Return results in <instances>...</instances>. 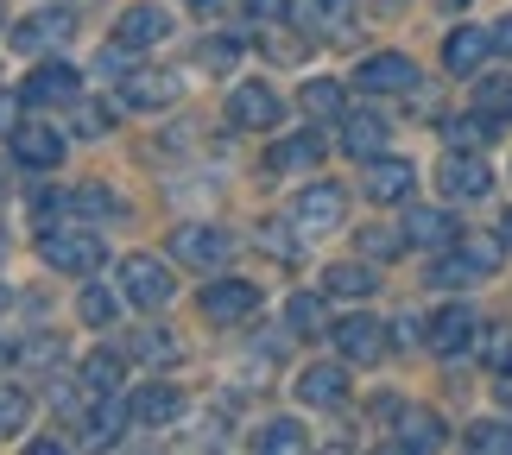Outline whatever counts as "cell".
<instances>
[{"instance_id": "6da1fadb", "label": "cell", "mask_w": 512, "mask_h": 455, "mask_svg": "<svg viewBox=\"0 0 512 455\" xmlns=\"http://www.w3.org/2000/svg\"><path fill=\"white\" fill-rule=\"evenodd\" d=\"M38 260H45L51 272H76V279H89L95 266H102V241L95 234H83V228H45L38 234Z\"/></svg>"}, {"instance_id": "7a4b0ae2", "label": "cell", "mask_w": 512, "mask_h": 455, "mask_svg": "<svg viewBox=\"0 0 512 455\" xmlns=\"http://www.w3.org/2000/svg\"><path fill=\"white\" fill-rule=\"evenodd\" d=\"M7 38H13V51H19V57H45V51H64L70 38H76V13H70V7L32 13V19H19V26H13Z\"/></svg>"}, {"instance_id": "3957f363", "label": "cell", "mask_w": 512, "mask_h": 455, "mask_svg": "<svg viewBox=\"0 0 512 455\" xmlns=\"http://www.w3.org/2000/svg\"><path fill=\"white\" fill-rule=\"evenodd\" d=\"M171 253L184 266H222L234 253V234L215 228V222H184V228H171Z\"/></svg>"}, {"instance_id": "277c9868", "label": "cell", "mask_w": 512, "mask_h": 455, "mask_svg": "<svg viewBox=\"0 0 512 455\" xmlns=\"http://www.w3.org/2000/svg\"><path fill=\"white\" fill-rule=\"evenodd\" d=\"M121 291L140 310L171 304V272H165V260H152V253H127V260H121Z\"/></svg>"}, {"instance_id": "5b68a950", "label": "cell", "mask_w": 512, "mask_h": 455, "mask_svg": "<svg viewBox=\"0 0 512 455\" xmlns=\"http://www.w3.org/2000/svg\"><path fill=\"white\" fill-rule=\"evenodd\" d=\"M76 95H83V76H76L70 64H38L26 83H19V102L26 108H57V102H76Z\"/></svg>"}, {"instance_id": "8992f818", "label": "cell", "mask_w": 512, "mask_h": 455, "mask_svg": "<svg viewBox=\"0 0 512 455\" xmlns=\"http://www.w3.org/2000/svg\"><path fill=\"white\" fill-rule=\"evenodd\" d=\"M279 114H285V102H279V89H266V83H234L228 89V121L234 127H279Z\"/></svg>"}, {"instance_id": "52a82bcc", "label": "cell", "mask_w": 512, "mask_h": 455, "mask_svg": "<svg viewBox=\"0 0 512 455\" xmlns=\"http://www.w3.org/2000/svg\"><path fill=\"white\" fill-rule=\"evenodd\" d=\"M329 335H336L342 361L354 367H373L386 354V323H373V316H342V323H329Z\"/></svg>"}, {"instance_id": "ba28073f", "label": "cell", "mask_w": 512, "mask_h": 455, "mask_svg": "<svg viewBox=\"0 0 512 455\" xmlns=\"http://www.w3.org/2000/svg\"><path fill=\"white\" fill-rule=\"evenodd\" d=\"M260 310V285H247V279H215L209 291H203V316L209 323H247V316Z\"/></svg>"}, {"instance_id": "9c48e42d", "label": "cell", "mask_w": 512, "mask_h": 455, "mask_svg": "<svg viewBox=\"0 0 512 455\" xmlns=\"http://www.w3.org/2000/svg\"><path fill=\"white\" fill-rule=\"evenodd\" d=\"M291 215H298V228L310 234H329V228H342V215H348V196L342 184H310L298 203H291Z\"/></svg>"}, {"instance_id": "30bf717a", "label": "cell", "mask_w": 512, "mask_h": 455, "mask_svg": "<svg viewBox=\"0 0 512 455\" xmlns=\"http://www.w3.org/2000/svg\"><path fill=\"white\" fill-rule=\"evenodd\" d=\"M354 83H361L367 95H405L411 83H418V64L399 51H380V57H367L361 70H354Z\"/></svg>"}, {"instance_id": "8fae6325", "label": "cell", "mask_w": 512, "mask_h": 455, "mask_svg": "<svg viewBox=\"0 0 512 455\" xmlns=\"http://www.w3.org/2000/svg\"><path fill=\"white\" fill-rule=\"evenodd\" d=\"M437 184H443V196H456V203H475V196H487V190H494V171H487L475 152H449V158H443V177H437Z\"/></svg>"}, {"instance_id": "7c38bea8", "label": "cell", "mask_w": 512, "mask_h": 455, "mask_svg": "<svg viewBox=\"0 0 512 455\" xmlns=\"http://www.w3.org/2000/svg\"><path fill=\"white\" fill-rule=\"evenodd\" d=\"M13 158H19V165H32V171H51L57 158H64V133L45 127V121H19L13 127Z\"/></svg>"}, {"instance_id": "4fadbf2b", "label": "cell", "mask_w": 512, "mask_h": 455, "mask_svg": "<svg viewBox=\"0 0 512 455\" xmlns=\"http://www.w3.org/2000/svg\"><path fill=\"white\" fill-rule=\"evenodd\" d=\"M121 102L127 108H171L177 102V76L171 70H127L121 76Z\"/></svg>"}, {"instance_id": "5bb4252c", "label": "cell", "mask_w": 512, "mask_h": 455, "mask_svg": "<svg viewBox=\"0 0 512 455\" xmlns=\"http://www.w3.org/2000/svg\"><path fill=\"white\" fill-rule=\"evenodd\" d=\"M298 399L304 405H323V411H336L348 399V373L336 361H317V367H304L298 373Z\"/></svg>"}, {"instance_id": "9a60e30c", "label": "cell", "mask_w": 512, "mask_h": 455, "mask_svg": "<svg viewBox=\"0 0 512 455\" xmlns=\"http://www.w3.org/2000/svg\"><path fill=\"white\" fill-rule=\"evenodd\" d=\"M411 184H418V171L405 158H367V196L373 203H405Z\"/></svg>"}, {"instance_id": "2e32d148", "label": "cell", "mask_w": 512, "mask_h": 455, "mask_svg": "<svg viewBox=\"0 0 512 455\" xmlns=\"http://www.w3.org/2000/svg\"><path fill=\"white\" fill-rule=\"evenodd\" d=\"M468 342H475V310L468 304H443L437 316H430V348L437 354H462Z\"/></svg>"}, {"instance_id": "e0dca14e", "label": "cell", "mask_w": 512, "mask_h": 455, "mask_svg": "<svg viewBox=\"0 0 512 455\" xmlns=\"http://www.w3.org/2000/svg\"><path fill=\"white\" fill-rule=\"evenodd\" d=\"M177 411H184V392L165 386V380H152V386H140V392L127 399V418H133V424H171Z\"/></svg>"}, {"instance_id": "ac0fdd59", "label": "cell", "mask_w": 512, "mask_h": 455, "mask_svg": "<svg viewBox=\"0 0 512 455\" xmlns=\"http://www.w3.org/2000/svg\"><path fill=\"white\" fill-rule=\"evenodd\" d=\"M386 133L392 127L380 121V114H367V108L361 114H342V152L348 158H380L386 152Z\"/></svg>"}, {"instance_id": "d6986e66", "label": "cell", "mask_w": 512, "mask_h": 455, "mask_svg": "<svg viewBox=\"0 0 512 455\" xmlns=\"http://www.w3.org/2000/svg\"><path fill=\"white\" fill-rule=\"evenodd\" d=\"M165 32H171V19H165L159 7H127V13H121V26H114V45L146 51V45H159Z\"/></svg>"}, {"instance_id": "ffe728a7", "label": "cell", "mask_w": 512, "mask_h": 455, "mask_svg": "<svg viewBox=\"0 0 512 455\" xmlns=\"http://www.w3.org/2000/svg\"><path fill=\"white\" fill-rule=\"evenodd\" d=\"M487 51H494V38H487L481 26H456V32L443 38V64L456 70V76H468V70H481V57H487Z\"/></svg>"}, {"instance_id": "44dd1931", "label": "cell", "mask_w": 512, "mask_h": 455, "mask_svg": "<svg viewBox=\"0 0 512 455\" xmlns=\"http://www.w3.org/2000/svg\"><path fill=\"white\" fill-rule=\"evenodd\" d=\"M399 443L405 455H430V449H443V418L437 411H399Z\"/></svg>"}, {"instance_id": "7402d4cb", "label": "cell", "mask_w": 512, "mask_h": 455, "mask_svg": "<svg viewBox=\"0 0 512 455\" xmlns=\"http://www.w3.org/2000/svg\"><path fill=\"white\" fill-rule=\"evenodd\" d=\"M456 234H462V228L449 222L443 209H411V215H405V241H411V247H456Z\"/></svg>"}, {"instance_id": "603a6c76", "label": "cell", "mask_w": 512, "mask_h": 455, "mask_svg": "<svg viewBox=\"0 0 512 455\" xmlns=\"http://www.w3.org/2000/svg\"><path fill=\"white\" fill-rule=\"evenodd\" d=\"M121 380H127V361L114 348H95L89 361H83V386L95 392V399H114V392H121Z\"/></svg>"}, {"instance_id": "cb8c5ba5", "label": "cell", "mask_w": 512, "mask_h": 455, "mask_svg": "<svg viewBox=\"0 0 512 455\" xmlns=\"http://www.w3.org/2000/svg\"><path fill=\"white\" fill-rule=\"evenodd\" d=\"M317 158H323V140L317 133H298V140H279L266 152V171H310Z\"/></svg>"}, {"instance_id": "d4e9b609", "label": "cell", "mask_w": 512, "mask_h": 455, "mask_svg": "<svg viewBox=\"0 0 512 455\" xmlns=\"http://www.w3.org/2000/svg\"><path fill=\"white\" fill-rule=\"evenodd\" d=\"M304 19H310V32H323V38H354L348 0H304Z\"/></svg>"}, {"instance_id": "484cf974", "label": "cell", "mask_w": 512, "mask_h": 455, "mask_svg": "<svg viewBox=\"0 0 512 455\" xmlns=\"http://www.w3.org/2000/svg\"><path fill=\"white\" fill-rule=\"evenodd\" d=\"M481 279H487V272L468 260L462 247H456V253H443V260L430 266V285H437V291H462V285H481Z\"/></svg>"}, {"instance_id": "4316f807", "label": "cell", "mask_w": 512, "mask_h": 455, "mask_svg": "<svg viewBox=\"0 0 512 455\" xmlns=\"http://www.w3.org/2000/svg\"><path fill=\"white\" fill-rule=\"evenodd\" d=\"M298 102H304L310 121H342V83H329V76H310Z\"/></svg>"}, {"instance_id": "83f0119b", "label": "cell", "mask_w": 512, "mask_h": 455, "mask_svg": "<svg viewBox=\"0 0 512 455\" xmlns=\"http://www.w3.org/2000/svg\"><path fill=\"white\" fill-rule=\"evenodd\" d=\"M13 361H19V367H57V361H64V335H57V329L26 335V342L13 348Z\"/></svg>"}, {"instance_id": "f1b7e54d", "label": "cell", "mask_w": 512, "mask_h": 455, "mask_svg": "<svg viewBox=\"0 0 512 455\" xmlns=\"http://www.w3.org/2000/svg\"><path fill=\"white\" fill-rule=\"evenodd\" d=\"M373 285H380V279H373L367 266H329L323 272V291H329V298H373Z\"/></svg>"}, {"instance_id": "f546056e", "label": "cell", "mask_w": 512, "mask_h": 455, "mask_svg": "<svg viewBox=\"0 0 512 455\" xmlns=\"http://www.w3.org/2000/svg\"><path fill=\"white\" fill-rule=\"evenodd\" d=\"M70 209H76V215H95V222H108V215H121V196L89 177V184H76V190H70Z\"/></svg>"}, {"instance_id": "4dcf8cb0", "label": "cell", "mask_w": 512, "mask_h": 455, "mask_svg": "<svg viewBox=\"0 0 512 455\" xmlns=\"http://www.w3.org/2000/svg\"><path fill=\"white\" fill-rule=\"evenodd\" d=\"M285 329H291V335H323V329H329L323 298H310V291H298V298L285 304Z\"/></svg>"}, {"instance_id": "1f68e13d", "label": "cell", "mask_w": 512, "mask_h": 455, "mask_svg": "<svg viewBox=\"0 0 512 455\" xmlns=\"http://www.w3.org/2000/svg\"><path fill=\"white\" fill-rule=\"evenodd\" d=\"M443 140L456 146V152H481L487 140H494V121H487V114H462V121L443 127Z\"/></svg>"}, {"instance_id": "d6a6232c", "label": "cell", "mask_w": 512, "mask_h": 455, "mask_svg": "<svg viewBox=\"0 0 512 455\" xmlns=\"http://www.w3.org/2000/svg\"><path fill=\"white\" fill-rule=\"evenodd\" d=\"M462 443H468V449H481V455H512V424L481 418V424H468V430H462Z\"/></svg>"}, {"instance_id": "836d02e7", "label": "cell", "mask_w": 512, "mask_h": 455, "mask_svg": "<svg viewBox=\"0 0 512 455\" xmlns=\"http://www.w3.org/2000/svg\"><path fill=\"white\" fill-rule=\"evenodd\" d=\"M304 443H310V437H304V424H298V418H272L260 437H253V449H266V455H272V449L285 455V449H304Z\"/></svg>"}, {"instance_id": "e575fe53", "label": "cell", "mask_w": 512, "mask_h": 455, "mask_svg": "<svg viewBox=\"0 0 512 455\" xmlns=\"http://www.w3.org/2000/svg\"><path fill=\"white\" fill-rule=\"evenodd\" d=\"M121 424H133V418H127V405H102L95 418H83V443H95V449H102V443H114V437H121Z\"/></svg>"}, {"instance_id": "d590c367", "label": "cell", "mask_w": 512, "mask_h": 455, "mask_svg": "<svg viewBox=\"0 0 512 455\" xmlns=\"http://www.w3.org/2000/svg\"><path fill=\"white\" fill-rule=\"evenodd\" d=\"M26 418H32V399H26L19 386H0V443L19 437V430H26Z\"/></svg>"}, {"instance_id": "8d00e7d4", "label": "cell", "mask_w": 512, "mask_h": 455, "mask_svg": "<svg viewBox=\"0 0 512 455\" xmlns=\"http://www.w3.org/2000/svg\"><path fill=\"white\" fill-rule=\"evenodd\" d=\"M411 241H405V228H361V253L367 260H399Z\"/></svg>"}, {"instance_id": "74e56055", "label": "cell", "mask_w": 512, "mask_h": 455, "mask_svg": "<svg viewBox=\"0 0 512 455\" xmlns=\"http://www.w3.org/2000/svg\"><path fill=\"white\" fill-rule=\"evenodd\" d=\"M456 247L487 272V279H494V266H500V253H506V241H494V234H456Z\"/></svg>"}, {"instance_id": "f35d334b", "label": "cell", "mask_w": 512, "mask_h": 455, "mask_svg": "<svg viewBox=\"0 0 512 455\" xmlns=\"http://www.w3.org/2000/svg\"><path fill=\"white\" fill-rule=\"evenodd\" d=\"M481 361H487V373H512V323H494V329H487Z\"/></svg>"}, {"instance_id": "ab89813d", "label": "cell", "mask_w": 512, "mask_h": 455, "mask_svg": "<svg viewBox=\"0 0 512 455\" xmlns=\"http://www.w3.org/2000/svg\"><path fill=\"white\" fill-rule=\"evenodd\" d=\"M133 354L152 361V367H171L177 361V342H171V335H159V329H140V335H133Z\"/></svg>"}, {"instance_id": "60d3db41", "label": "cell", "mask_w": 512, "mask_h": 455, "mask_svg": "<svg viewBox=\"0 0 512 455\" xmlns=\"http://www.w3.org/2000/svg\"><path fill=\"white\" fill-rule=\"evenodd\" d=\"M76 310H83V323H89V329H102V323H114V291L89 285L83 298H76Z\"/></svg>"}, {"instance_id": "b9f144b4", "label": "cell", "mask_w": 512, "mask_h": 455, "mask_svg": "<svg viewBox=\"0 0 512 455\" xmlns=\"http://www.w3.org/2000/svg\"><path fill=\"white\" fill-rule=\"evenodd\" d=\"M76 133H83V140H102V133H108V108L102 102H83V95H76Z\"/></svg>"}, {"instance_id": "7bdbcfd3", "label": "cell", "mask_w": 512, "mask_h": 455, "mask_svg": "<svg viewBox=\"0 0 512 455\" xmlns=\"http://www.w3.org/2000/svg\"><path fill=\"white\" fill-rule=\"evenodd\" d=\"M260 247L272 253V260H298V241L285 234V222H266V228H260Z\"/></svg>"}, {"instance_id": "ee69618b", "label": "cell", "mask_w": 512, "mask_h": 455, "mask_svg": "<svg viewBox=\"0 0 512 455\" xmlns=\"http://www.w3.org/2000/svg\"><path fill=\"white\" fill-rule=\"evenodd\" d=\"M196 57H203L209 70H234V57H241V45H234V38H209V45L196 51Z\"/></svg>"}, {"instance_id": "f6af8a7d", "label": "cell", "mask_w": 512, "mask_h": 455, "mask_svg": "<svg viewBox=\"0 0 512 455\" xmlns=\"http://www.w3.org/2000/svg\"><path fill=\"white\" fill-rule=\"evenodd\" d=\"M481 114H512V83H481Z\"/></svg>"}, {"instance_id": "bcb514c9", "label": "cell", "mask_w": 512, "mask_h": 455, "mask_svg": "<svg viewBox=\"0 0 512 455\" xmlns=\"http://www.w3.org/2000/svg\"><path fill=\"white\" fill-rule=\"evenodd\" d=\"M247 13L260 19V26H279V19L291 13V0H247Z\"/></svg>"}, {"instance_id": "7dc6e473", "label": "cell", "mask_w": 512, "mask_h": 455, "mask_svg": "<svg viewBox=\"0 0 512 455\" xmlns=\"http://www.w3.org/2000/svg\"><path fill=\"white\" fill-rule=\"evenodd\" d=\"M487 38H494V51H500V57H512V13L500 19V26H487Z\"/></svg>"}, {"instance_id": "c3c4849f", "label": "cell", "mask_w": 512, "mask_h": 455, "mask_svg": "<svg viewBox=\"0 0 512 455\" xmlns=\"http://www.w3.org/2000/svg\"><path fill=\"white\" fill-rule=\"evenodd\" d=\"M13 114H19V102H13L7 89H0V133H13Z\"/></svg>"}, {"instance_id": "681fc988", "label": "cell", "mask_w": 512, "mask_h": 455, "mask_svg": "<svg viewBox=\"0 0 512 455\" xmlns=\"http://www.w3.org/2000/svg\"><path fill=\"white\" fill-rule=\"evenodd\" d=\"M500 241H506V247H512V209H506V222H500Z\"/></svg>"}, {"instance_id": "f907efd6", "label": "cell", "mask_w": 512, "mask_h": 455, "mask_svg": "<svg viewBox=\"0 0 512 455\" xmlns=\"http://www.w3.org/2000/svg\"><path fill=\"white\" fill-rule=\"evenodd\" d=\"M0 310H13V291L7 285H0Z\"/></svg>"}, {"instance_id": "816d5d0a", "label": "cell", "mask_w": 512, "mask_h": 455, "mask_svg": "<svg viewBox=\"0 0 512 455\" xmlns=\"http://www.w3.org/2000/svg\"><path fill=\"white\" fill-rule=\"evenodd\" d=\"M7 361H13V348H7V342H0V367H7Z\"/></svg>"}, {"instance_id": "f5cc1de1", "label": "cell", "mask_w": 512, "mask_h": 455, "mask_svg": "<svg viewBox=\"0 0 512 455\" xmlns=\"http://www.w3.org/2000/svg\"><path fill=\"white\" fill-rule=\"evenodd\" d=\"M64 7H89V0H64Z\"/></svg>"}, {"instance_id": "db71d44e", "label": "cell", "mask_w": 512, "mask_h": 455, "mask_svg": "<svg viewBox=\"0 0 512 455\" xmlns=\"http://www.w3.org/2000/svg\"><path fill=\"white\" fill-rule=\"evenodd\" d=\"M0 190H7V171H0Z\"/></svg>"}, {"instance_id": "11a10c76", "label": "cell", "mask_w": 512, "mask_h": 455, "mask_svg": "<svg viewBox=\"0 0 512 455\" xmlns=\"http://www.w3.org/2000/svg\"><path fill=\"white\" fill-rule=\"evenodd\" d=\"M190 7H209V0H190Z\"/></svg>"}]
</instances>
